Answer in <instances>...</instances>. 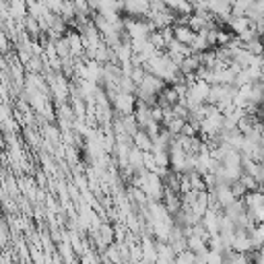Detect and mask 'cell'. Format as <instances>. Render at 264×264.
Here are the masks:
<instances>
[{
  "label": "cell",
  "instance_id": "1",
  "mask_svg": "<svg viewBox=\"0 0 264 264\" xmlns=\"http://www.w3.org/2000/svg\"><path fill=\"white\" fill-rule=\"evenodd\" d=\"M238 180H240V182H241L243 186H246V188H248V190H256V188H258V182H256V180H254V178H252V175H248V173H241V175H240V178H238Z\"/></svg>",
  "mask_w": 264,
  "mask_h": 264
},
{
  "label": "cell",
  "instance_id": "2",
  "mask_svg": "<svg viewBox=\"0 0 264 264\" xmlns=\"http://www.w3.org/2000/svg\"><path fill=\"white\" fill-rule=\"evenodd\" d=\"M175 37H178L180 42H192V37H194V33L190 31V29H178V31H175Z\"/></svg>",
  "mask_w": 264,
  "mask_h": 264
},
{
  "label": "cell",
  "instance_id": "3",
  "mask_svg": "<svg viewBox=\"0 0 264 264\" xmlns=\"http://www.w3.org/2000/svg\"><path fill=\"white\" fill-rule=\"evenodd\" d=\"M256 190H258L260 194H264V182H260V184H258V188H256Z\"/></svg>",
  "mask_w": 264,
  "mask_h": 264
}]
</instances>
